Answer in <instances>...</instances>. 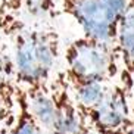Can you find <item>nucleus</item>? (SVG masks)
Segmentation results:
<instances>
[{
    "instance_id": "1",
    "label": "nucleus",
    "mask_w": 134,
    "mask_h": 134,
    "mask_svg": "<svg viewBox=\"0 0 134 134\" xmlns=\"http://www.w3.org/2000/svg\"><path fill=\"white\" fill-rule=\"evenodd\" d=\"M13 37V80L24 90L49 88L58 63L60 38L53 27H9Z\"/></svg>"
},
{
    "instance_id": "2",
    "label": "nucleus",
    "mask_w": 134,
    "mask_h": 134,
    "mask_svg": "<svg viewBox=\"0 0 134 134\" xmlns=\"http://www.w3.org/2000/svg\"><path fill=\"white\" fill-rule=\"evenodd\" d=\"M63 58V75L68 86L88 81L109 84L118 81L119 65L114 44L83 36L68 44Z\"/></svg>"
},
{
    "instance_id": "3",
    "label": "nucleus",
    "mask_w": 134,
    "mask_h": 134,
    "mask_svg": "<svg viewBox=\"0 0 134 134\" xmlns=\"http://www.w3.org/2000/svg\"><path fill=\"white\" fill-rule=\"evenodd\" d=\"M58 6L83 28L84 37L114 44L122 10L108 0H58Z\"/></svg>"
},
{
    "instance_id": "4",
    "label": "nucleus",
    "mask_w": 134,
    "mask_h": 134,
    "mask_svg": "<svg viewBox=\"0 0 134 134\" xmlns=\"http://www.w3.org/2000/svg\"><path fill=\"white\" fill-rule=\"evenodd\" d=\"M91 131L97 134H125L131 122L130 96L115 81L103 99L87 110H81Z\"/></svg>"
},
{
    "instance_id": "5",
    "label": "nucleus",
    "mask_w": 134,
    "mask_h": 134,
    "mask_svg": "<svg viewBox=\"0 0 134 134\" xmlns=\"http://www.w3.org/2000/svg\"><path fill=\"white\" fill-rule=\"evenodd\" d=\"M49 94L55 108L53 128L50 131L60 134H91L83 112L71 94L63 72H58L52 78L49 83Z\"/></svg>"
},
{
    "instance_id": "6",
    "label": "nucleus",
    "mask_w": 134,
    "mask_h": 134,
    "mask_svg": "<svg viewBox=\"0 0 134 134\" xmlns=\"http://www.w3.org/2000/svg\"><path fill=\"white\" fill-rule=\"evenodd\" d=\"M118 58V83L131 96L134 88V0H128L119 16L114 41Z\"/></svg>"
},
{
    "instance_id": "7",
    "label": "nucleus",
    "mask_w": 134,
    "mask_h": 134,
    "mask_svg": "<svg viewBox=\"0 0 134 134\" xmlns=\"http://www.w3.org/2000/svg\"><path fill=\"white\" fill-rule=\"evenodd\" d=\"M27 91V90H25ZM28 105L32 116L38 122V125L43 130L50 131L53 128V119H55V108L53 102L49 94V88H37V90L27 91Z\"/></svg>"
},
{
    "instance_id": "8",
    "label": "nucleus",
    "mask_w": 134,
    "mask_h": 134,
    "mask_svg": "<svg viewBox=\"0 0 134 134\" xmlns=\"http://www.w3.org/2000/svg\"><path fill=\"white\" fill-rule=\"evenodd\" d=\"M13 94H15V105L18 108V114L10 134H43V128L38 125V122L36 121L30 110L27 91L15 83Z\"/></svg>"
},
{
    "instance_id": "9",
    "label": "nucleus",
    "mask_w": 134,
    "mask_h": 134,
    "mask_svg": "<svg viewBox=\"0 0 134 134\" xmlns=\"http://www.w3.org/2000/svg\"><path fill=\"white\" fill-rule=\"evenodd\" d=\"M112 84L102 83V81H88V83L69 86V90L80 110H87L96 106L102 100Z\"/></svg>"
},
{
    "instance_id": "10",
    "label": "nucleus",
    "mask_w": 134,
    "mask_h": 134,
    "mask_svg": "<svg viewBox=\"0 0 134 134\" xmlns=\"http://www.w3.org/2000/svg\"><path fill=\"white\" fill-rule=\"evenodd\" d=\"M12 69H2L0 74V134H3L4 122L8 119V114L12 110V105H15V80H10Z\"/></svg>"
},
{
    "instance_id": "11",
    "label": "nucleus",
    "mask_w": 134,
    "mask_h": 134,
    "mask_svg": "<svg viewBox=\"0 0 134 134\" xmlns=\"http://www.w3.org/2000/svg\"><path fill=\"white\" fill-rule=\"evenodd\" d=\"M24 4L27 13L37 21L52 18L58 9V0H24Z\"/></svg>"
},
{
    "instance_id": "12",
    "label": "nucleus",
    "mask_w": 134,
    "mask_h": 134,
    "mask_svg": "<svg viewBox=\"0 0 134 134\" xmlns=\"http://www.w3.org/2000/svg\"><path fill=\"white\" fill-rule=\"evenodd\" d=\"M110 4H114L116 9H119V10H124V8H125V4L128 0H108Z\"/></svg>"
},
{
    "instance_id": "13",
    "label": "nucleus",
    "mask_w": 134,
    "mask_h": 134,
    "mask_svg": "<svg viewBox=\"0 0 134 134\" xmlns=\"http://www.w3.org/2000/svg\"><path fill=\"white\" fill-rule=\"evenodd\" d=\"M130 110H131V118L134 119V88H133V93L130 96Z\"/></svg>"
},
{
    "instance_id": "14",
    "label": "nucleus",
    "mask_w": 134,
    "mask_h": 134,
    "mask_svg": "<svg viewBox=\"0 0 134 134\" xmlns=\"http://www.w3.org/2000/svg\"><path fill=\"white\" fill-rule=\"evenodd\" d=\"M125 134H134V119H131L130 125H128V128H127Z\"/></svg>"
},
{
    "instance_id": "15",
    "label": "nucleus",
    "mask_w": 134,
    "mask_h": 134,
    "mask_svg": "<svg viewBox=\"0 0 134 134\" xmlns=\"http://www.w3.org/2000/svg\"><path fill=\"white\" fill-rule=\"evenodd\" d=\"M49 134H60V133H58V131H49Z\"/></svg>"
}]
</instances>
